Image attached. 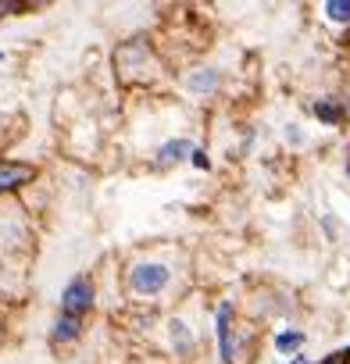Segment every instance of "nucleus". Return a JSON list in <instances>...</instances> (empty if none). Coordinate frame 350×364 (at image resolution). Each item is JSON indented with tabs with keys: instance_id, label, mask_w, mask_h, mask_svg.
<instances>
[{
	"instance_id": "f257e3e1",
	"label": "nucleus",
	"mask_w": 350,
	"mask_h": 364,
	"mask_svg": "<svg viewBox=\"0 0 350 364\" xmlns=\"http://www.w3.org/2000/svg\"><path fill=\"white\" fill-rule=\"evenodd\" d=\"M168 279H171V272H168L164 264H157V261H143V264H136V268H132V275H129L132 289H136V293H143V296L161 293V289L168 286Z\"/></svg>"
},
{
	"instance_id": "f03ea898",
	"label": "nucleus",
	"mask_w": 350,
	"mask_h": 364,
	"mask_svg": "<svg viewBox=\"0 0 350 364\" xmlns=\"http://www.w3.org/2000/svg\"><path fill=\"white\" fill-rule=\"evenodd\" d=\"M90 304H93V289H90V282H86V279H75V282H68V289H65V296H61V307H65V314L79 318L83 311H90Z\"/></svg>"
},
{
	"instance_id": "7ed1b4c3",
	"label": "nucleus",
	"mask_w": 350,
	"mask_h": 364,
	"mask_svg": "<svg viewBox=\"0 0 350 364\" xmlns=\"http://www.w3.org/2000/svg\"><path fill=\"white\" fill-rule=\"evenodd\" d=\"M33 178V168L29 164H0V190H15L22 182Z\"/></svg>"
},
{
	"instance_id": "20e7f679",
	"label": "nucleus",
	"mask_w": 350,
	"mask_h": 364,
	"mask_svg": "<svg viewBox=\"0 0 350 364\" xmlns=\"http://www.w3.org/2000/svg\"><path fill=\"white\" fill-rule=\"evenodd\" d=\"M229 304L218 307V343H222V357L233 360V325H229Z\"/></svg>"
},
{
	"instance_id": "39448f33",
	"label": "nucleus",
	"mask_w": 350,
	"mask_h": 364,
	"mask_svg": "<svg viewBox=\"0 0 350 364\" xmlns=\"http://www.w3.org/2000/svg\"><path fill=\"white\" fill-rule=\"evenodd\" d=\"M79 336V318H72V314H61L58 318V325H54V339H61V343H72Z\"/></svg>"
},
{
	"instance_id": "423d86ee",
	"label": "nucleus",
	"mask_w": 350,
	"mask_h": 364,
	"mask_svg": "<svg viewBox=\"0 0 350 364\" xmlns=\"http://www.w3.org/2000/svg\"><path fill=\"white\" fill-rule=\"evenodd\" d=\"M183 154H190V143H186V139H175V143H164V146H161L157 161H161V164H171V161H179Z\"/></svg>"
},
{
	"instance_id": "0eeeda50",
	"label": "nucleus",
	"mask_w": 350,
	"mask_h": 364,
	"mask_svg": "<svg viewBox=\"0 0 350 364\" xmlns=\"http://www.w3.org/2000/svg\"><path fill=\"white\" fill-rule=\"evenodd\" d=\"M325 15H329L332 22H350V0H329Z\"/></svg>"
},
{
	"instance_id": "6e6552de",
	"label": "nucleus",
	"mask_w": 350,
	"mask_h": 364,
	"mask_svg": "<svg viewBox=\"0 0 350 364\" xmlns=\"http://www.w3.org/2000/svg\"><path fill=\"white\" fill-rule=\"evenodd\" d=\"M171 343L179 346V353H190L193 339H190V332H186V325H183V321H175V325H171Z\"/></svg>"
},
{
	"instance_id": "1a4fd4ad",
	"label": "nucleus",
	"mask_w": 350,
	"mask_h": 364,
	"mask_svg": "<svg viewBox=\"0 0 350 364\" xmlns=\"http://www.w3.org/2000/svg\"><path fill=\"white\" fill-rule=\"evenodd\" d=\"M218 86V75L208 72V75H190V90H215Z\"/></svg>"
},
{
	"instance_id": "9d476101",
	"label": "nucleus",
	"mask_w": 350,
	"mask_h": 364,
	"mask_svg": "<svg viewBox=\"0 0 350 364\" xmlns=\"http://www.w3.org/2000/svg\"><path fill=\"white\" fill-rule=\"evenodd\" d=\"M314 114H318L322 122H339V107H336V104H325V100L314 104Z\"/></svg>"
},
{
	"instance_id": "9b49d317",
	"label": "nucleus",
	"mask_w": 350,
	"mask_h": 364,
	"mask_svg": "<svg viewBox=\"0 0 350 364\" xmlns=\"http://www.w3.org/2000/svg\"><path fill=\"white\" fill-rule=\"evenodd\" d=\"M275 343H279V350H293V346H300V343H304V336H300V332H282Z\"/></svg>"
},
{
	"instance_id": "f8f14e48",
	"label": "nucleus",
	"mask_w": 350,
	"mask_h": 364,
	"mask_svg": "<svg viewBox=\"0 0 350 364\" xmlns=\"http://www.w3.org/2000/svg\"><path fill=\"white\" fill-rule=\"evenodd\" d=\"M26 4H22V0H0V18H4V15H15V11H22Z\"/></svg>"
},
{
	"instance_id": "ddd939ff",
	"label": "nucleus",
	"mask_w": 350,
	"mask_h": 364,
	"mask_svg": "<svg viewBox=\"0 0 350 364\" xmlns=\"http://www.w3.org/2000/svg\"><path fill=\"white\" fill-rule=\"evenodd\" d=\"M193 164H197V168H208V154H204V150H193Z\"/></svg>"
},
{
	"instance_id": "4468645a",
	"label": "nucleus",
	"mask_w": 350,
	"mask_h": 364,
	"mask_svg": "<svg viewBox=\"0 0 350 364\" xmlns=\"http://www.w3.org/2000/svg\"><path fill=\"white\" fill-rule=\"evenodd\" d=\"M325 364H350V357H346V353H336V357H329Z\"/></svg>"
},
{
	"instance_id": "2eb2a0df",
	"label": "nucleus",
	"mask_w": 350,
	"mask_h": 364,
	"mask_svg": "<svg viewBox=\"0 0 350 364\" xmlns=\"http://www.w3.org/2000/svg\"><path fill=\"white\" fill-rule=\"evenodd\" d=\"M346 357H350V353H346Z\"/></svg>"
}]
</instances>
